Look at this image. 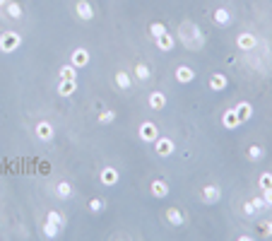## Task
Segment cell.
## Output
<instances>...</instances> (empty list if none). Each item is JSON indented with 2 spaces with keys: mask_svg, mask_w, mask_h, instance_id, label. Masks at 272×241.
Listing matches in <instances>:
<instances>
[{
  "mask_svg": "<svg viewBox=\"0 0 272 241\" xmlns=\"http://www.w3.org/2000/svg\"><path fill=\"white\" fill-rule=\"evenodd\" d=\"M178 39L183 41V46L188 51H200L205 46V34H202V29L195 22H190V20H183V22L178 24Z\"/></svg>",
  "mask_w": 272,
  "mask_h": 241,
  "instance_id": "1",
  "label": "cell"
},
{
  "mask_svg": "<svg viewBox=\"0 0 272 241\" xmlns=\"http://www.w3.org/2000/svg\"><path fill=\"white\" fill-rule=\"evenodd\" d=\"M22 46V36L17 32H3L0 34V53H15Z\"/></svg>",
  "mask_w": 272,
  "mask_h": 241,
  "instance_id": "2",
  "label": "cell"
},
{
  "mask_svg": "<svg viewBox=\"0 0 272 241\" xmlns=\"http://www.w3.org/2000/svg\"><path fill=\"white\" fill-rule=\"evenodd\" d=\"M138 135H140L142 143H154L159 138V128H157L154 120H142L140 128H138Z\"/></svg>",
  "mask_w": 272,
  "mask_h": 241,
  "instance_id": "3",
  "label": "cell"
},
{
  "mask_svg": "<svg viewBox=\"0 0 272 241\" xmlns=\"http://www.w3.org/2000/svg\"><path fill=\"white\" fill-rule=\"evenodd\" d=\"M34 131H36V138H39L41 143H51V140L55 138V128H53L51 120H39Z\"/></svg>",
  "mask_w": 272,
  "mask_h": 241,
  "instance_id": "4",
  "label": "cell"
},
{
  "mask_svg": "<svg viewBox=\"0 0 272 241\" xmlns=\"http://www.w3.org/2000/svg\"><path fill=\"white\" fill-rule=\"evenodd\" d=\"M174 150H176V145L171 138H162V135H159V138L154 140V152L159 154V157H171Z\"/></svg>",
  "mask_w": 272,
  "mask_h": 241,
  "instance_id": "5",
  "label": "cell"
},
{
  "mask_svg": "<svg viewBox=\"0 0 272 241\" xmlns=\"http://www.w3.org/2000/svg\"><path fill=\"white\" fill-rule=\"evenodd\" d=\"M202 203L205 205H217L219 198H222V188L215 186V184H210V186H202Z\"/></svg>",
  "mask_w": 272,
  "mask_h": 241,
  "instance_id": "6",
  "label": "cell"
},
{
  "mask_svg": "<svg viewBox=\"0 0 272 241\" xmlns=\"http://www.w3.org/2000/svg\"><path fill=\"white\" fill-rule=\"evenodd\" d=\"M75 12H77V17H80L82 22H89V20H94V15H97L89 0H77V3H75Z\"/></svg>",
  "mask_w": 272,
  "mask_h": 241,
  "instance_id": "7",
  "label": "cell"
},
{
  "mask_svg": "<svg viewBox=\"0 0 272 241\" xmlns=\"http://www.w3.org/2000/svg\"><path fill=\"white\" fill-rule=\"evenodd\" d=\"M118 178H120L118 169H113V166H104V169H101V174H99V181H101V186H106V188L116 186V184H118Z\"/></svg>",
  "mask_w": 272,
  "mask_h": 241,
  "instance_id": "8",
  "label": "cell"
},
{
  "mask_svg": "<svg viewBox=\"0 0 272 241\" xmlns=\"http://www.w3.org/2000/svg\"><path fill=\"white\" fill-rule=\"evenodd\" d=\"M236 46H239L241 51H246V53H250L255 46H258V39H255V34L250 32H241L239 36H236Z\"/></svg>",
  "mask_w": 272,
  "mask_h": 241,
  "instance_id": "9",
  "label": "cell"
},
{
  "mask_svg": "<svg viewBox=\"0 0 272 241\" xmlns=\"http://www.w3.org/2000/svg\"><path fill=\"white\" fill-rule=\"evenodd\" d=\"M241 123H243V120H241V116H239V111L236 109H229V111L222 113V126H224L227 131H236Z\"/></svg>",
  "mask_w": 272,
  "mask_h": 241,
  "instance_id": "10",
  "label": "cell"
},
{
  "mask_svg": "<svg viewBox=\"0 0 272 241\" xmlns=\"http://www.w3.org/2000/svg\"><path fill=\"white\" fill-rule=\"evenodd\" d=\"M70 63H73L77 70H80V68H87L89 66V51L87 48H82V46L75 48V51L70 53Z\"/></svg>",
  "mask_w": 272,
  "mask_h": 241,
  "instance_id": "11",
  "label": "cell"
},
{
  "mask_svg": "<svg viewBox=\"0 0 272 241\" xmlns=\"http://www.w3.org/2000/svg\"><path fill=\"white\" fill-rule=\"evenodd\" d=\"M164 217H166V222H169L171 227H183L185 224V215L181 212V208H166Z\"/></svg>",
  "mask_w": 272,
  "mask_h": 241,
  "instance_id": "12",
  "label": "cell"
},
{
  "mask_svg": "<svg viewBox=\"0 0 272 241\" xmlns=\"http://www.w3.org/2000/svg\"><path fill=\"white\" fill-rule=\"evenodd\" d=\"M174 77L181 82V85H188V82H193V80H195V70H193L190 66H178L174 70Z\"/></svg>",
  "mask_w": 272,
  "mask_h": 241,
  "instance_id": "13",
  "label": "cell"
},
{
  "mask_svg": "<svg viewBox=\"0 0 272 241\" xmlns=\"http://www.w3.org/2000/svg\"><path fill=\"white\" fill-rule=\"evenodd\" d=\"M154 44H157V48L162 51V53H169V51H174V46H176V39H174V34H162V36H157L154 39Z\"/></svg>",
  "mask_w": 272,
  "mask_h": 241,
  "instance_id": "14",
  "label": "cell"
},
{
  "mask_svg": "<svg viewBox=\"0 0 272 241\" xmlns=\"http://www.w3.org/2000/svg\"><path fill=\"white\" fill-rule=\"evenodd\" d=\"M150 193H152L154 198H166L171 193V188H169V184H166L164 178H154L152 184H150Z\"/></svg>",
  "mask_w": 272,
  "mask_h": 241,
  "instance_id": "15",
  "label": "cell"
},
{
  "mask_svg": "<svg viewBox=\"0 0 272 241\" xmlns=\"http://www.w3.org/2000/svg\"><path fill=\"white\" fill-rule=\"evenodd\" d=\"M229 87V77L224 73H215V75L210 77V89L212 92H224Z\"/></svg>",
  "mask_w": 272,
  "mask_h": 241,
  "instance_id": "16",
  "label": "cell"
},
{
  "mask_svg": "<svg viewBox=\"0 0 272 241\" xmlns=\"http://www.w3.org/2000/svg\"><path fill=\"white\" fill-rule=\"evenodd\" d=\"M147 104H150V109L162 111L164 106H166V94H164V92H150V97H147Z\"/></svg>",
  "mask_w": 272,
  "mask_h": 241,
  "instance_id": "17",
  "label": "cell"
},
{
  "mask_svg": "<svg viewBox=\"0 0 272 241\" xmlns=\"http://www.w3.org/2000/svg\"><path fill=\"white\" fill-rule=\"evenodd\" d=\"M77 92V80H60L58 82V94L60 97H73Z\"/></svg>",
  "mask_w": 272,
  "mask_h": 241,
  "instance_id": "18",
  "label": "cell"
},
{
  "mask_svg": "<svg viewBox=\"0 0 272 241\" xmlns=\"http://www.w3.org/2000/svg\"><path fill=\"white\" fill-rule=\"evenodd\" d=\"M212 17H215V22H217L219 27H227V24H231V20H234V15H231L227 8H217Z\"/></svg>",
  "mask_w": 272,
  "mask_h": 241,
  "instance_id": "19",
  "label": "cell"
},
{
  "mask_svg": "<svg viewBox=\"0 0 272 241\" xmlns=\"http://www.w3.org/2000/svg\"><path fill=\"white\" fill-rule=\"evenodd\" d=\"M116 85H118V89L128 92V89L132 87V77H130V73H125V70H118V73H116Z\"/></svg>",
  "mask_w": 272,
  "mask_h": 241,
  "instance_id": "20",
  "label": "cell"
},
{
  "mask_svg": "<svg viewBox=\"0 0 272 241\" xmlns=\"http://www.w3.org/2000/svg\"><path fill=\"white\" fill-rule=\"evenodd\" d=\"M234 109L239 111V116H241V120H243V123L253 118V106H250V101H239Z\"/></svg>",
  "mask_w": 272,
  "mask_h": 241,
  "instance_id": "21",
  "label": "cell"
},
{
  "mask_svg": "<svg viewBox=\"0 0 272 241\" xmlns=\"http://www.w3.org/2000/svg\"><path fill=\"white\" fill-rule=\"evenodd\" d=\"M55 196L60 198V200H67V198L73 196V186H70V181H58V184H55Z\"/></svg>",
  "mask_w": 272,
  "mask_h": 241,
  "instance_id": "22",
  "label": "cell"
},
{
  "mask_svg": "<svg viewBox=\"0 0 272 241\" xmlns=\"http://www.w3.org/2000/svg\"><path fill=\"white\" fill-rule=\"evenodd\" d=\"M5 12H8L10 20H22V5L15 3V0H10V3L5 5Z\"/></svg>",
  "mask_w": 272,
  "mask_h": 241,
  "instance_id": "23",
  "label": "cell"
},
{
  "mask_svg": "<svg viewBox=\"0 0 272 241\" xmlns=\"http://www.w3.org/2000/svg\"><path fill=\"white\" fill-rule=\"evenodd\" d=\"M58 80H77V68L73 63H67L58 70Z\"/></svg>",
  "mask_w": 272,
  "mask_h": 241,
  "instance_id": "24",
  "label": "cell"
},
{
  "mask_svg": "<svg viewBox=\"0 0 272 241\" xmlns=\"http://www.w3.org/2000/svg\"><path fill=\"white\" fill-rule=\"evenodd\" d=\"M41 229H44V236H46V239H55V236L60 234V229H63V227H58V224H53V222H48V219H46Z\"/></svg>",
  "mask_w": 272,
  "mask_h": 241,
  "instance_id": "25",
  "label": "cell"
},
{
  "mask_svg": "<svg viewBox=\"0 0 272 241\" xmlns=\"http://www.w3.org/2000/svg\"><path fill=\"white\" fill-rule=\"evenodd\" d=\"M135 77H138V80H142V82H147V80L152 77V70H150V66H147V63H138V66H135Z\"/></svg>",
  "mask_w": 272,
  "mask_h": 241,
  "instance_id": "26",
  "label": "cell"
},
{
  "mask_svg": "<svg viewBox=\"0 0 272 241\" xmlns=\"http://www.w3.org/2000/svg\"><path fill=\"white\" fill-rule=\"evenodd\" d=\"M246 154H248V159H250V162H260L262 157H265V150H262L260 145H250V147H248V152H246Z\"/></svg>",
  "mask_w": 272,
  "mask_h": 241,
  "instance_id": "27",
  "label": "cell"
},
{
  "mask_svg": "<svg viewBox=\"0 0 272 241\" xmlns=\"http://www.w3.org/2000/svg\"><path fill=\"white\" fill-rule=\"evenodd\" d=\"M46 219H48V222H53V224H58V227H63V224H65V219H63V215H60L58 210H48Z\"/></svg>",
  "mask_w": 272,
  "mask_h": 241,
  "instance_id": "28",
  "label": "cell"
},
{
  "mask_svg": "<svg viewBox=\"0 0 272 241\" xmlns=\"http://www.w3.org/2000/svg\"><path fill=\"white\" fill-rule=\"evenodd\" d=\"M97 120L101 123V126H109V123H113V120H116V111H101Z\"/></svg>",
  "mask_w": 272,
  "mask_h": 241,
  "instance_id": "29",
  "label": "cell"
},
{
  "mask_svg": "<svg viewBox=\"0 0 272 241\" xmlns=\"http://www.w3.org/2000/svg\"><path fill=\"white\" fill-rule=\"evenodd\" d=\"M150 34H152L154 39H157V36H162V34H166V24H164V22H152V24H150Z\"/></svg>",
  "mask_w": 272,
  "mask_h": 241,
  "instance_id": "30",
  "label": "cell"
},
{
  "mask_svg": "<svg viewBox=\"0 0 272 241\" xmlns=\"http://www.w3.org/2000/svg\"><path fill=\"white\" fill-rule=\"evenodd\" d=\"M258 186L260 188H272V171H262L258 176Z\"/></svg>",
  "mask_w": 272,
  "mask_h": 241,
  "instance_id": "31",
  "label": "cell"
},
{
  "mask_svg": "<svg viewBox=\"0 0 272 241\" xmlns=\"http://www.w3.org/2000/svg\"><path fill=\"white\" fill-rule=\"evenodd\" d=\"M89 212H94V215L104 212V200H101V198H92V200H89Z\"/></svg>",
  "mask_w": 272,
  "mask_h": 241,
  "instance_id": "32",
  "label": "cell"
},
{
  "mask_svg": "<svg viewBox=\"0 0 272 241\" xmlns=\"http://www.w3.org/2000/svg\"><path fill=\"white\" fill-rule=\"evenodd\" d=\"M250 203H253V208L258 210V212H265V210H267V205H265L262 196H253V198H250Z\"/></svg>",
  "mask_w": 272,
  "mask_h": 241,
  "instance_id": "33",
  "label": "cell"
},
{
  "mask_svg": "<svg viewBox=\"0 0 272 241\" xmlns=\"http://www.w3.org/2000/svg\"><path fill=\"white\" fill-rule=\"evenodd\" d=\"M243 215H248V217H258L260 212L253 208V203H250V200H246V203H243Z\"/></svg>",
  "mask_w": 272,
  "mask_h": 241,
  "instance_id": "34",
  "label": "cell"
},
{
  "mask_svg": "<svg viewBox=\"0 0 272 241\" xmlns=\"http://www.w3.org/2000/svg\"><path fill=\"white\" fill-rule=\"evenodd\" d=\"M262 200H265V205H267V210H272V188H262Z\"/></svg>",
  "mask_w": 272,
  "mask_h": 241,
  "instance_id": "35",
  "label": "cell"
},
{
  "mask_svg": "<svg viewBox=\"0 0 272 241\" xmlns=\"http://www.w3.org/2000/svg\"><path fill=\"white\" fill-rule=\"evenodd\" d=\"M262 231H265L267 236H272V219L270 222H262Z\"/></svg>",
  "mask_w": 272,
  "mask_h": 241,
  "instance_id": "36",
  "label": "cell"
},
{
  "mask_svg": "<svg viewBox=\"0 0 272 241\" xmlns=\"http://www.w3.org/2000/svg\"><path fill=\"white\" fill-rule=\"evenodd\" d=\"M8 3H10V0H0V10H3V8H5Z\"/></svg>",
  "mask_w": 272,
  "mask_h": 241,
  "instance_id": "37",
  "label": "cell"
}]
</instances>
